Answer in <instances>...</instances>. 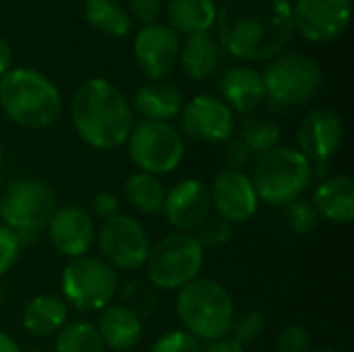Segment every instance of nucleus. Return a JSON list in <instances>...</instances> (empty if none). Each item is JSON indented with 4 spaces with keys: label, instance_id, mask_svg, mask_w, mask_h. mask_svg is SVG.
Returning <instances> with one entry per match:
<instances>
[{
    "label": "nucleus",
    "instance_id": "f257e3e1",
    "mask_svg": "<svg viewBox=\"0 0 354 352\" xmlns=\"http://www.w3.org/2000/svg\"><path fill=\"white\" fill-rule=\"evenodd\" d=\"M222 48L243 60L276 58L292 39L290 0H224L216 17Z\"/></svg>",
    "mask_w": 354,
    "mask_h": 352
},
{
    "label": "nucleus",
    "instance_id": "f03ea898",
    "mask_svg": "<svg viewBox=\"0 0 354 352\" xmlns=\"http://www.w3.org/2000/svg\"><path fill=\"white\" fill-rule=\"evenodd\" d=\"M71 120L83 143L108 151L127 143L135 127V112L114 83L91 77L81 83L73 95Z\"/></svg>",
    "mask_w": 354,
    "mask_h": 352
},
{
    "label": "nucleus",
    "instance_id": "7ed1b4c3",
    "mask_svg": "<svg viewBox=\"0 0 354 352\" xmlns=\"http://www.w3.org/2000/svg\"><path fill=\"white\" fill-rule=\"evenodd\" d=\"M0 108L19 127L48 129L62 112L58 87L35 68H10L0 77Z\"/></svg>",
    "mask_w": 354,
    "mask_h": 352
},
{
    "label": "nucleus",
    "instance_id": "20e7f679",
    "mask_svg": "<svg viewBox=\"0 0 354 352\" xmlns=\"http://www.w3.org/2000/svg\"><path fill=\"white\" fill-rule=\"evenodd\" d=\"M176 315L187 334L199 342H214L228 336L236 311L222 282L195 278L176 293Z\"/></svg>",
    "mask_w": 354,
    "mask_h": 352
},
{
    "label": "nucleus",
    "instance_id": "39448f33",
    "mask_svg": "<svg viewBox=\"0 0 354 352\" xmlns=\"http://www.w3.org/2000/svg\"><path fill=\"white\" fill-rule=\"evenodd\" d=\"M259 201L286 207L301 199L313 180V164L290 145H278L257 158L251 176Z\"/></svg>",
    "mask_w": 354,
    "mask_h": 352
},
{
    "label": "nucleus",
    "instance_id": "423d86ee",
    "mask_svg": "<svg viewBox=\"0 0 354 352\" xmlns=\"http://www.w3.org/2000/svg\"><path fill=\"white\" fill-rule=\"evenodd\" d=\"M56 207V193L46 180L19 178L0 197V220L19 237L21 245H31Z\"/></svg>",
    "mask_w": 354,
    "mask_h": 352
},
{
    "label": "nucleus",
    "instance_id": "0eeeda50",
    "mask_svg": "<svg viewBox=\"0 0 354 352\" xmlns=\"http://www.w3.org/2000/svg\"><path fill=\"white\" fill-rule=\"evenodd\" d=\"M62 299L81 313H100L118 295V276L104 259L83 255L71 259L60 276Z\"/></svg>",
    "mask_w": 354,
    "mask_h": 352
},
{
    "label": "nucleus",
    "instance_id": "6e6552de",
    "mask_svg": "<svg viewBox=\"0 0 354 352\" xmlns=\"http://www.w3.org/2000/svg\"><path fill=\"white\" fill-rule=\"evenodd\" d=\"M205 251L189 232H176L162 239L151 247L145 261L147 282L156 290H180L195 278L203 268Z\"/></svg>",
    "mask_w": 354,
    "mask_h": 352
},
{
    "label": "nucleus",
    "instance_id": "1a4fd4ad",
    "mask_svg": "<svg viewBox=\"0 0 354 352\" xmlns=\"http://www.w3.org/2000/svg\"><path fill=\"white\" fill-rule=\"evenodd\" d=\"M266 98L276 106L292 108L311 102L322 87L319 64L305 54H278L266 68Z\"/></svg>",
    "mask_w": 354,
    "mask_h": 352
},
{
    "label": "nucleus",
    "instance_id": "9d476101",
    "mask_svg": "<svg viewBox=\"0 0 354 352\" xmlns=\"http://www.w3.org/2000/svg\"><path fill=\"white\" fill-rule=\"evenodd\" d=\"M127 147L139 172L153 176L174 172L185 158V139L170 122H137L127 139Z\"/></svg>",
    "mask_w": 354,
    "mask_h": 352
},
{
    "label": "nucleus",
    "instance_id": "9b49d317",
    "mask_svg": "<svg viewBox=\"0 0 354 352\" xmlns=\"http://www.w3.org/2000/svg\"><path fill=\"white\" fill-rule=\"evenodd\" d=\"M97 247L110 268L133 272L145 266L151 251V241L139 220L116 214L104 220L97 232Z\"/></svg>",
    "mask_w": 354,
    "mask_h": 352
},
{
    "label": "nucleus",
    "instance_id": "f8f14e48",
    "mask_svg": "<svg viewBox=\"0 0 354 352\" xmlns=\"http://www.w3.org/2000/svg\"><path fill=\"white\" fill-rule=\"evenodd\" d=\"M351 21V0H297L292 23L305 39L328 44L338 39Z\"/></svg>",
    "mask_w": 354,
    "mask_h": 352
},
{
    "label": "nucleus",
    "instance_id": "ddd939ff",
    "mask_svg": "<svg viewBox=\"0 0 354 352\" xmlns=\"http://www.w3.org/2000/svg\"><path fill=\"white\" fill-rule=\"evenodd\" d=\"M180 39L178 33L160 23H149L139 29L133 44L135 60L145 77L151 81L166 79L178 62Z\"/></svg>",
    "mask_w": 354,
    "mask_h": 352
},
{
    "label": "nucleus",
    "instance_id": "4468645a",
    "mask_svg": "<svg viewBox=\"0 0 354 352\" xmlns=\"http://www.w3.org/2000/svg\"><path fill=\"white\" fill-rule=\"evenodd\" d=\"M183 131L203 143H224L234 133V112L214 95H195L183 106Z\"/></svg>",
    "mask_w": 354,
    "mask_h": 352
},
{
    "label": "nucleus",
    "instance_id": "2eb2a0df",
    "mask_svg": "<svg viewBox=\"0 0 354 352\" xmlns=\"http://www.w3.org/2000/svg\"><path fill=\"white\" fill-rule=\"evenodd\" d=\"M209 195L212 207L230 224L249 222L259 207V197L255 193L253 180L243 170L228 168L220 172L209 187Z\"/></svg>",
    "mask_w": 354,
    "mask_h": 352
},
{
    "label": "nucleus",
    "instance_id": "dca6fc26",
    "mask_svg": "<svg viewBox=\"0 0 354 352\" xmlns=\"http://www.w3.org/2000/svg\"><path fill=\"white\" fill-rule=\"evenodd\" d=\"M212 195L209 187L199 178H185L172 185L166 191L164 199V216L170 226L178 232H193L197 230L209 216H212Z\"/></svg>",
    "mask_w": 354,
    "mask_h": 352
},
{
    "label": "nucleus",
    "instance_id": "f3484780",
    "mask_svg": "<svg viewBox=\"0 0 354 352\" xmlns=\"http://www.w3.org/2000/svg\"><path fill=\"white\" fill-rule=\"evenodd\" d=\"M299 151L315 164H328L340 149L344 127L336 112L317 108L305 114L297 131Z\"/></svg>",
    "mask_w": 354,
    "mask_h": 352
},
{
    "label": "nucleus",
    "instance_id": "a211bd4d",
    "mask_svg": "<svg viewBox=\"0 0 354 352\" xmlns=\"http://www.w3.org/2000/svg\"><path fill=\"white\" fill-rule=\"evenodd\" d=\"M46 228L52 247L68 259L87 255L95 241L93 218L85 207L79 205L56 207Z\"/></svg>",
    "mask_w": 354,
    "mask_h": 352
},
{
    "label": "nucleus",
    "instance_id": "6ab92c4d",
    "mask_svg": "<svg viewBox=\"0 0 354 352\" xmlns=\"http://www.w3.org/2000/svg\"><path fill=\"white\" fill-rule=\"evenodd\" d=\"M220 93L224 98L222 102L232 112H243V114L253 112L268 100L263 77L251 66L228 68L220 79Z\"/></svg>",
    "mask_w": 354,
    "mask_h": 352
},
{
    "label": "nucleus",
    "instance_id": "aec40b11",
    "mask_svg": "<svg viewBox=\"0 0 354 352\" xmlns=\"http://www.w3.org/2000/svg\"><path fill=\"white\" fill-rule=\"evenodd\" d=\"M95 328L104 342V349L108 346L110 351L116 352L133 351L143 336L141 319L120 303H112L102 309Z\"/></svg>",
    "mask_w": 354,
    "mask_h": 352
},
{
    "label": "nucleus",
    "instance_id": "412c9836",
    "mask_svg": "<svg viewBox=\"0 0 354 352\" xmlns=\"http://www.w3.org/2000/svg\"><path fill=\"white\" fill-rule=\"evenodd\" d=\"M311 203L319 218H326L334 224H351L354 220L353 178L344 174L324 178L317 185Z\"/></svg>",
    "mask_w": 354,
    "mask_h": 352
},
{
    "label": "nucleus",
    "instance_id": "4be33fe9",
    "mask_svg": "<svg viewBox=\"0 0 354 352\" xmlns=\"http://www.w3.org/2000/svg\"><path fill=\"white\" fill-rule=\"evenodd\" d=\"M133 112H139L143 120L170 122L183 112L185 98L178 87L164 81H149L141 85L133 100Z\"/></svg>",
    "mask_w": 354,
    "mask_h": 352
},
{
    "label": "nucleus",
    "instance_id": "5701e85b",
    "mask_svg": "<svg viewBox=\"0 0 354 352\" xmlns=\"http://www.w3.org/2000/svg\"><path fill=\"white\" fill-rule=\"evenodd\" d=\"M68 317V305L58 295H37L23 309V330L35 338L58 334Z\"/></svg>",
    "mask_w": 354,
    "mask_h": 352
},
{
    "label": "nucleus",
    "instance_id": "b1692460",
    "mask_svg": "<svg viewBox=\"0 0 354 352\" xmlns=\"http://www.w3.org/2000/svg\"><path fill=\"white\" fill-rule=\"evenodd\" d=\"M166 17L176 33H203L216 25L218 4L216 0H168Z\"/></svg>",
    "mask_w": 354,
    "mask_h": 352
},
{
    "label": "nucleus",
    "instance_id": "393cba45",
    "mask_svg": "<svg viewBox=\"0 0 354 352\" xmlns=\"http://www.w3.org/2000/svg\"><path fill=\"white\" fill-rule=\"evenodd\" d=\"M178 60L183 64V71L191 79H205L218 68L220 44L209 31L187 35L185 44L178 50Z\"/></svg>",
    "mask_w": 354,
    "mask_h": 352
},
{
    "label": "nucleus",
    "instance_id": "a878e982",
    "mask_svg": "<svg viewBox=\"0 0 354 352\" xmlns=\"http://www.w3.org/2000/svg\"><path fill=\"white\" fill-rule=\"evenodd\" d=\"M127 201L143 214H160L166 199V189L162 180L147 172H133L124 183Z\"/></svg>",
    "mask_w": 354,
    "mask_h": 352
},
{
    "label": "nucleus",
    "instance_id": "bb28decb",
    "mask_svg": "<svg viewBox=\"0 0 354 352\" xmlns=\"http://www.w3.org/2000/svg\"><path fill=\"white\" fill-rule=\"evenodd\" d=\"M85 21L110 37H124L131 33V17L114 0H85Z\"/></svg>",
    "mask_w": 354,
    "mask_h": 352
},
{
    "label": "nucleus",
    "instance_id": "cd10ccee",
    "mask_svg": "<svg viewBox=\"0 0 354 352\" xmlns=\"http://www.w3.org/2000/svg\"><path fill=\"white\" fill-rule=\"evenodd\" d=\"M56 352H104V342L93 324L73 322L56 334Z\"/></svg>",
    "mask_w": 354,
    "mask_h": 352
},
{
    "label": "nucleus",
    "instance_id": "c85d7f7f",
    "mask_svg": "<svg viewBox=\"0 0 354 352\" xmlns=\"http://www.w3.org/2000/svg\"><path fill=\"white\" fill-rule=\"evenodd\" d=\"M239 141L249 149L251 156H263L268 154L270 149L278 147L280 143V127L272 120H266V118H253V120H247L243 131H241V137Z\"/></svg>",
    "mask_w": 354,
    "mask_h": 352
},
{
    "label": "nucleus",
    "instance_id": "c756f323",
    "mask_svg": "<svg viewBox=\"0 0 354 352\" xmlns=\"http://www.w3.org/2000/svg\"><path fill=\"white\" fill-rule=\"evenodd\" d=\"M120 290V299L129 311H133L139 319L149 317L158 309V290L147 280H129Z\"/></svg>",
    "mask_w": 354,
    "mask_h": 352
},
{
    "label": "nucleus",
    "instance_id": "7c9ffc66",
    "mask_svg": "<svg viewBox=\"0 0 354 352\" xmlns=\"http://www.w3.org/2000/svg\"><path fill=\"white\" fill-rule=\"evenodd\" d=\"M263 330H266L263 313L257 311V309H247V311L234 315L228 334H230V340H234L241 346H245V344L255 342L263 334Z\"/></svg>",
    "mask_w": 354,
    "mask_h": 352
},
{
    "label": "nucleus",
    "instance_id": "2f4dec72",
    "mask_svg": "<svg viewBox=\"0 0 354 352\" xmlns=\"http://www.w3.org/2000/svg\"><path fill=\"white\" fill-rule=\"evenodd\" d=\"M234 234V224H230L228 220L216 216H209L197 230H195V241L201 245V249H218L224 247Z\"/></svg>",
    "mask_w": 354,
    "mask_h": 352
},
{
    "label": "nucleus",
    "instance_id": "473e14b6",
    "mask_svg": "<svg viewBox=\"0 0 354 352\" xmlns=\"http://www.w3.org/2000/svg\"><path fill=\"white\" fill-rule=\"evenodd\" d=\"M286 222L295 234H309L319 224V214L315 212L313 203L305 199H297L286 205Z\"/></svg>",
    "mask_w": 354,
    "mask_h": 352
},
{
    "label": "nucleus",
    "instance_id": "72a5a7b5",
    "mask_svg": "<svg viewBox=\"0 0 354 352\" xmlns=\"http://www.w3.org/2000/svg\"><path fill=\"white\" fill-rule=\"evenodd\" d=\"M149 352H203V346L185 330H172L162 334Z\"/></svg>",
    "mask_w": 354,
    "mask_h": 352
},
{
    "label": "nucleus",
    "instance_id": "f704fd0d",
    "mask_svg": "<svg viewBox=\"0 0 354 352\" xmlns=\"http://www.w3.org/2000/svg\"><path fill=\"white\" fill-rule=\"evenodd\" d=\"M276 352H311V334L299 324L282 328L276 340Z\"/></svg>",
    "mask_w": 354,
    "mask_h": 352
},
{
    "label": "nucleus",
    "instance_id": "c9c22d12",
    "mask_svg": "<svg viewBox=\"0 0 354 352\" xmlns=\"http://www.w3.org/2000/svg\"><path fill=\"white\" fill-rule=\"evenodd\" d=\"M21 241L19 237L6 228L4 224H0V276L6 274L19 259L21 255Z\"/></svg>",
    "mask_w": 354,
    "mask_h": 352
},
{
    "label": "nucleus",
    "instance_id": "e433bc0d",
    "mask_svg": "<svg viewBox=\"0 0 354 352\" xmlns=\"http://www.w3.org/2000/svg\"><path fill=\"white\" fill-rule=\"evenodd\" d=\"M162 8H164V0H129V10L143 25L156 23Z\"/></svg>",
    "mask_w": 354,
    "mask_h": 352
},
{
    "label": "nucleus",
    "instance_id": "4c0bfd02",
    "mask_svg": "<svg viewBox=\"0 0 354 352\" xmlns=\"http://www.w3.org/2000/svg\"><path fill=\"white\" fill-rule=\"evenodd\" d=\"M118 210H120V201H118V197H116L114 193H110V191H100V193H95L93 199H91V212H93V216H97L100 220H108V218L120 214Z\"/></svg>",
    "mask_w": 354,
    "mask_h": 352
},
{
    "label": "nucleus",
    "instance_id": "58836bf2",
    "mask_svg": "<svg viewBox=\"0 0 354 352\" xmlns=\"http://www.w3.org/2000/svg\"><path fill=\"white\" fill-rule=\"evenodd\" d=\"M228 156H230V168H232V170H241V168H243V166L253 158V156L249 154V149H247L239 139L232 143V147H230V154H228Z\"/></svg>",
    "mask_w": 354,
    "mask_h": 352
},
{
    "label": "nucleus",
    "instance_id": "ea45409f",
    "mask_svg": "<svg viewBox=\"0 0 354 352\" xmlns=\"http://www.w3.org/2000/svg\"><path fill=\"white\" fill-rule=\"evenodd\" d=\"M203 352H245V349L239 344V342H234V340H230V338H222V340H214V342H209Z\"/></svg>",
    "mask_w": 354,
    "mask_h": 352
},
{
    "label": "nucleus",
    "instance_id": "a19ab883",
    "mask_svg": "<svg viewBox=\"0 0 354 352\" xmlns=\"http://www.w3.org/2000/svg\"><path fill=\"white\" fill-rule=\"evenodd\" d=\"M10 62H12V50L8 46L6 37L0 35V77L10 71Z\"/></svg>",
    "mask_w": 354,
    "mask_h": 352
},
{
    "label": "nucleus",
    "instance_id": "79ce46f5",
    "mask_svg": "<svg viewBox=\"0 0 354 352\" xmlns=\"http://www.w3.org/2000/svg\"><path fill=\"white\" fill-rule=\"evenodd\" d=\"M0 352H21L19 344L4 332H0Z\"/></svg>",
    "mask_w": 354,
    "mask_h": 352
},
{
    "label": "nucleus",
    "instance_id": "37998d69",
    "mask_svg": "<svg viewBox=\"0 0 354 352\" xmlns=\"http://www.w3.org/2000/svg\"><path fill=\"white\" fill-rule=\"evenodd\" d=\"M2 166H4V154H2V147H0V170H2Z\"/></svg>",
    "mask_w": 354,
    "mask_h": 352
},
{
    "label": "nucleus",
    "instance_id": "c03bdc74",
    "mask_svg": "<svg viewBox=\"0 0 354 352\" xmlns=\"http://www.w3.org/2000/svg\"><path fill=\"white\" fill-rule=\"evenodd\" d=\"M311 352H342V351H334V349H324V351H311Z\"/></svg>",
    "mask_w": 354,
    "mask_h": 352
},
{
    "label": "nucleus",
    "instance_id": "a18cd8bd",
    "mask_svg": "<svg viewBox=\"0 0 354 352\" xmlns=\"http://www.w3.org/2000/svg\"><path fill=\"white\" fill-rule=\"evenodd\" d=\"M29 352H48V351H29Z\"/></svg>",
    "mask_w": 354,
    "mask_h": 352
},
{
    "label": "nucleus",
    "instance_id": "49530a36",
    "mask_svg": "<svg viewBox=\"0 0 354 352\" xmlns=\"http://www.w3.org/2000/svg\"><path fill=\"white\" fill-rule=\"evenodd\" d=\"M0 299H2V286H0Z\"/></svg>",
    "mask_w": 354,
    "mask_h": 352
}]
</instances>
